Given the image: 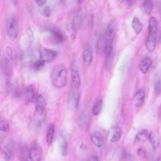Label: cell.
Segmentation results:
<instances>
[{
	"instance_id": "obj_23",
	"label": "cell",
	"mask_w": 161,
	"mask_h": 161,
	"mask_svg": "<svg viewBox=\"0 0 161 161\" xmlns=\"http://www.w3.org/2000/svg\"><path fill=\"white\" fill-rule=\"evenodd\" d=\"M148 138L153 149L154 150H156L159 144V142L157 137L154 133L151 132Z\"/></svg>"
},
{
	"instance_id": "obj_7",
	"label": "cell",
	"mask_w": 161,
	"mask_h": 161,
	"mask_svg": "<svg viewBox=\"0 0 161 161\" xmlns=\"http://www.w3.org/2000/svg\"><path fill=\"white\" fill-rule=\"evenodd\" d=\"M42 155V150L38 145H34L30 150V159L33 161L41 160Z\"/></svg>"
},
{
	"instance_id": "obj_10",
	"label": "cell",
	"mask_w": 161,
	"mask_h": 161,
	"mask_svg": "<svg viewBox=\"0 0 161 161\" xmlns=\"http://www.w3.org/2000/svg\"><path fill=\"white\" fill-rule=\"evenodd\" d=\"M46 101L44 96L41 94L39 96L36 101V110L37 113L39 115H42L45 109Z\"/></svg>"
},
{
	"instance_id": "obj_18",
	"label": "cell",
	"mask_w": 161,
	"mask_h": 161,
	"mask_svg": "<svg viewBox=\"0 0 161 161\" xmlns=\"http://www.w3.org/2000/svg\"><path fill=\"white\" fill-rule=\"evenodd\" d=\"M92 141L98 147H101L103 143V138L102 134L96 132L93 134L91 137Z\"/></svg>"
},
{
	"instance_id": "obj_22",
	"label": "cell",
	"mask_w": 161,
	"mask_h": 161,
	"mask_svg": "<svg viewBox=\"0 0 161 161\" xmlns=\"http://www.w3.org/2000/svg\"><path fill=\"white\" fill-rule=\"evenodd\" d=\"M2 65L3 70L7 76L10 75L11 72V67L8 59L5 58L2 60Z\"/></svg>"
},
{
	"instance_id": "obj_3",
	"label": "cell",
	"mask_w": 161,
	"mask_h": 161,
	"mask_svg": "<svg viewBox=\"0 0 161 161\" xmlns=\"http://www.w3.org/2000/svg\"><path fill=\"white\" fill-rule=\"evenodd\" d=\"M7 35L12 41L16 40L19 32V26L17 18L14 16H11L8 20L7 27Z\"/></svg>"
},
{
	"instance_id": "obj_14",
	"label": "cell",
	"mask_w": 161,
	"mask_h": 161,
	"mask_svg": "<svg viewBox=\"0 0 161 161\" xmlns=\"http://www.w3.org/2000/svg\"><path fill=\"white\" fill-rule=\"evenodd\" d=\"M148 132L146 129H144L139 132L136 136L133 144L136 145L145 142L148 137Z\"/></svg>"
},
{
	"instance_id": "obj_9",
	"label": "cell",
	"mask_w": 161,
	"mask_h": 161,
	"mask_svg": "<svg viewBox=\"0 0 161 161\" xmlns=\"http://www.w3.org/2000/svg\"><path fill=\"white\" fill-rule=\"evenodd\" d=\"M93 53L90 46L87 47L83 52L82 58L84 65L87 67L92 63L93 60Z\"/></svg>"
},
{
	"instance_id": "obj_12",
	"label": "cell",
	"mask_w": 161,
	"mask_h": 161,
	"mask_svg": "<svg viewBox=\"0 0 161 161\" xmlns=\"http://www.w3.org/2000/svg\"><path fill=\"white\" fill-rule=\"evenodd\" d=\"M152 63V60L149 57L145 58L140 62L139 68L141 71L144 74L147 73Z\"/></svg>"
},
{
	"instance_id": "obj_41",
	"label": "cell",
	"mask_w": 161,
	"mask_h": 161,
	"mask_svg": "<svg viewBox=\"0 0 161 161\" xmlns=\"http://www.w3.org/2000/svg\"><path fill=\"white\" fill-rule=\"evenodd\" d=\"M43 122L42 121L40 120L38 122V127L39 128H40L42 126Z\"/></svg>"
},
{
	"instance_id": "obj_29",
	"label": "cell",
	"mask_w": 161,
	"mask_h": 161,
	"mask_svg": "<svg viewBox=\"0 0 161 161\" xmlns=\"http://www.w3.org/2000/svg\"><path fill=\"white\" fill-rule=\"evenodd\" d=\"M0 129L4 132H8L10 131V126L8 122L3 118H1L0 121Z\"/></svg>"
},
{
	"instance_id": "obj_37",
	"label": "cell",
	"mask_w": 161,
	"mask_h": 161,
	"mask_svg": "<svg viewBox=\"0 0 161 161\" xmlns=\"http://www.w3.org/2000/svg\"><path fill=\"white\" fill-rule=\"evenodd\" d=\"M123 158L127 160H131L134 159V157L130 154L126 153L123 155Z\"/></svg>"
},
{
	"instance_id": "obj_31",
	"label": "cell",
	"mask_w": 161,
	"mask_h": 161,
	"mask_svg": "<svg viewBox=\"0 0 161 161\" xmlns=\"http://www.w3.org/2000/svg\"><path fill=\"white\" fill-rule=\"evenodd\" d=\"M121 132L119 128H117L116 129L111 140L112 142H116L119 140L121 136Z\"/></svg>"
},
{
	"instance_id": "obj_25",
	"label": "cell",
	"mask_w": 161,
	"mask_h": 161,
	"mask_svg": "<svg viewBox=\"0 0 161 161\" xmlns=\"http://www.w3.org/2000/svg\"><path fill=\"white\" fill-rule=\"evenodd\" d=\"M60 148L62 154L65 156L67 154V142L62 135L60 136Z\"/></svg>"
},
{
	"instance_id": "obj_36",
	"label": "cell",
	"mask_w": 161,
	"mask_h": 161,
	"mask_svg": "<svg viewBox=\"0 0 161 161\" xmlns=\"http://www.w3.org/2000/svg\"><path fill=\"white\" fill-rule=\"evenodd\" d=\"M155 90L156 93L158 94H161V80H158L156 82Z\"/></svg>"
},
{
	"instance_id": "obj_4",
	"label": "cell",
	"mask_w": 161,
	"mask_h": 161,
	"mask_svg": "<svg viewBox=\"0 0 161 161\" xmlns=\"http://www.w3.org/2000/svg\"><path fill=\"white\" fill-rule=\"evenodd\" d=\"M39 52L41 59L46 62L52 60L58 55V53L56 51L46 48H43L40 49Z\"/></svg>"
},
{
	"instance_id": "obj_39",
	"label": "cell",
	"mask_w": 161,
	"mask_h": 161,
	"mask_svg": "<svg viewBox=\"0 0 161 161\" xmlns=\"http://www.w3.org/2000/svg\"><path fill=\"white\" fill-rule=\"evenodd\" d=\"M135 0H126V2L129 6H131L133 4Z\"/></svg>"
},
{
	"instance_id": "obj_21",
	"label": "cell",
	"mask_w": 161,
	"mask_h": 161,
	"mask_svg": "<svg viewBox=\"0 0 161 161\" xmlns=\"http://www.w3.org/2000/svg\"><path fill=\"white\" fill-rule=\"evenodd\" d=\"M55 133V126L53 124L49 126L46 136V140L48 145L50 146L52 144Z\"/></svg>"
},
{
	"instance_id": "obj_33",
	"label": "cell",
	"mask_w": 161,
	"mask_h": 161,
	"mask_svg": "<svg viewBox=\"0 0 161 161\" xmlns=\"http://www.w3.org/2000/svg\"><path fill=\"white\" fill-rule=\"evenodd\" d=\"M51 10L50 7L48 6H45L44 7L42 11L43 16L46 18H48L51 15Z\"/></svg>"
},
{
	"instance_id": "obj_34",
	"label": "cell",
	"mask_w": 161,
	"mask_h": 161,
	"mask_svg": "<svg viewBox=\"0 0 161 161\" xmlns=\"http://www.w3.org/2000/svg\"><path fill=\"white\" fill-rule=\"evenodd\" d=\"M6 53L8 58L11 60L12 57V48L10 46H7L6 48Z\"/></svg>"
},
{
	"instance_id": "obj_26",
	"label": "cell",
	"mask_w": 161,
	"mask_h": 161,
	"mask_svg": "<svg viewBox=\"0 0 161 161\" xmlns=\"http://www.w3.org/2000/svg\"><path fill=\"white\" fill-rule=\"evenodd\" d=\"M67 30L71 39H75L76 35V29L74 25L71 23H69L67 25Z\"/></svg>"
},
{
	"instance_id": "obj_1",
	"label": "cell",
	"mask_w": 161,
	"mask_h": 161,
	"mask_svg": "<svg viewBox=\"0 0 161 161\" xmlns=\"http://www.w3.org/2000/svg\"><path fill=\"white\" fill-rule=\"evenodd\" d=\"M67 71L66 67L63 64L56 65L53 67L50 74L51 83L57 88L65 87L67 82Z\"/></svg>"
},
{
	"instance_id": "obj_5",
	"label": "cell",
	"mask_w": 161,
	"mask_h": 161,
	"mask_svg": "<svg viewBox=\"0 0 161 161\" xmlns=\"http://www.w3.org/2000/svg\"><path fill=\"white\" fill-rule=\"evenodd\" d=\"M77 64L74 62L72 64L71 69V77L74 88L77 89L79 87L80 82L79 73V69Z\"/></svg>"
},
{
	"instance_id": "obj_40",
	"label": "cell",
	"mask_w": 161,
	"mask_h": 161,
	"mask_svg": "<svg viewBox=\"0 0 161 161\" xmlns=\"http://www.w3.org/2000/svg\"><path fill=\"white\" fill-rule=\"evenodd\" d=\"M90 160L92 161H98V158L97 156L95 155H92L90 157Z\"/></svg>"
},
{
	"instance_id": "obj_24",
	"label": "cell",
	"mask_w": 161,
	"mask_h": 161,
	"mask_svg": "<svg viewBox=\"0 0 161 161\" xmlns=\"http://www.w3.org/2000/svg\"><path fill=\"white\" fill-rule=\"evenodd\" d=\"M153 7L152 0H145L143 4L144 12L147 15H150Z\"/></svg>"
},
{
	"instance_id": "obj_32",
	"label": "cell",
	"mask_w": 161,
	"mask_h": 161,
	"mask_svg": "<svg viewBox=\"0 0 161 161\" xmlns=\"http://www.w3.org/2000/svg\"><path fill=\"white\" fill-rule=\"evenodd\" d=\"M26 34L30 42H33L34 40L33 31L30 26H29L26 30Z\"/></svg>"
},
{
	"instance_id": "obj_15",
	"label": "cell",
	"mask_w": 161,
	"mask_h": 161,
	"mask_svg": "<svg viewBox=\"0 0 161 161\" xmlns=\"http://www.w3.org/2000/svg\"><path fill=\"white\" fill-rule=\"evenodd\" d=\"M145 97V93L144 89H140L136 93L135 96V105L139 107L143 104Z\"/></svg>"
},
{
	"instance_id": "obj_38",
	"label": "cell",
	"mask_w": 161,
	"mask_h": 161,
	"mask_svg": "<svg viewBox=\"0 0 161 161\" xmlns=\"http://www.w3.org/2000/svg\"><path fill=\"white\" fill-rule=\"evenodd\" d=\"M36 1L39 6L42 7L45 4L46 0H36Z\"/></svg>"
},
{
	"instance_id": "obj_44",
	"label": "cell",
	"mask_w": 161,
	"mask_h": 161,
	"mask_svg": "<svg viewBox=\"0 0 161 161\" xmlns=\"http://www.w3.org/2000/svg\"><path fill=\"white\" fill-rule=\"evenodd\" d=\"M117 1H121V2H122V1H123V0H117Z\"/></svg>"
},
{
	"instance_id": "obj_17",
	"label": "cell",
	"mask_w": 161,
	"mask_h": 161,
	"mask_svg": "<svg viewBox=\"0 0 161 161\" xmlns=\"http://www.w3.org/2000/svg\"><path fill=\"white\" fill-rule=\"evenodd\" d=\"M158 22L154 17H151L149 21L148 26L149 34H157Z\"/></svg>"
},
{
	"instance_id": "obj_2",
	"label": "cell",
	"mask_w": 161,
	"mask_h": 161,
	"mask_svg": "<svg viewBox=\"0 0 161 161\" xmlns=\"http://www.w3.org/2000/svg\"><path fill=\"white\" fill-rule=\"evenodd\" d=\"M44 31L48 34V37L53 44H62L64 40V35L61 31L53 25H47L44 28Z\"/></svg>"
},
{
	"instance_id": "obj_35",
	"label": "cell",
	"mask_w": 161,
	"mask_h": 161,
	"mask_svg": "<svg viewBox=\"0 0 161 161\" xmlns=\"http://www.w3.org/2000/svg\"><path fill=\"white\" fill-rule=\"evenodd\" d=\"M137 154L141 160H144L145 159L146 154L144 151L141 148L138 149L137 151Z\"/></svg>"
},
{
	"instance_id": "obj_28",
	"label": "cell",
	"mask_w": 161,
	"mask_h": 161,
	"mask_svg": "<svg viewBox=\"0 0 161 161\" xmlns=\"http://www.w3.org/2000/svg\"><path fill=\"white\" fill-rule=\"evenodd\" d=\"M102 101L98 100L94 105L93 108V112L95 115H98L101 111L102 106Z\"/></svg>"
},
{
	"instance_id": "obj_43",
	"label": "cell",
	"mask_w": 161,
	"mask_h": 161,
	"mask_svg": "<svg viewBox=\"0 0 161 161\" xmlns=\"http://www.w3.org/2000/svg\"><path fill=\"white\" fill-rule=\"evenodd\" d=\"M159 41L160 44H161V34H160V38H159Z\"/></svg>"
},
{
	"instance_id": "obj_27",
	"label": "cell",
	"mask_w": 161,
	"mask_h": 161,
	"mask_svg": "<svg viewBox=\"0 0 161 161\" xmlns=\"http://www.w3.org/2000/svg\"><path fill=\"white\" fill-rule=\"evenodd\" d=\"M114 53L108 57L105 58V66L107 71H110L112 67L114 61Z\"/></svg>"
},
{
	"instance_id": "obj_8",
	"label": "cell",
	"mask_w": 161,
	"mask_h": 161,
	"mask_svg": "<svg viewBox=\"0 0 161 161\" xmlns=\"http://www.w3.org/2000/svg\"><path fill=\"white\" fill-rule=\"evenodd\" d=\"M14 144L13 141H10L5 147L4 154L5 158L6 160H12L14 158L15 153Z\"/></svg>"
},
{
	"instance_id": "obj_13",
	"label": "cell",
	"mask_w": 161,
	"mask_h": 161,
	"mask_svg": "<svg viewBox=\"0 0 161 161\" xmlns=\"http://www.w3.org/2000/svg\"><path fill=\"white\" fill-rule=\"evenodd\" d=\"M156 35L149 34L146 42V46L148 51L152 52L155 49L156 44Z\"/></svg>"
},
{
	"instance_id": "obj_42",
	"label": "cell",
	"mask_w": 161,
	"mask_h": 161,
	"mask_svg": "<svg viewBox=\"0 0 161 161\" xmlns=\"http://www.w3.org/2000/svg\"><path fill=\"white\" fill-rule=\"evenodd\" d=\"M12 3L15 6L16 5L18 2V0H12Z\"/></svg>"
},
{
	"instance_id": "obj_30",
	"label": "cell",
	"mask_w": 161,
	"mask_h": 161,
	"mask_svg": "<svg viewBox=\"0 0 161 161\" xmlns=\"http://www.w3.org/2000/svg\"><path fill=\"white\" fill-rule=\"evenodd\" d=\"M45 61L41 59L36 60L33 65L34 69L36 71L40 70L45 66Z\"/></svg>"
},
{
	"instance_id": "obj_6",
	"label": "cell",
	"mask_w": 161,
	"mask_h": 161,
	"mask_svg": "<svg viewBox=\"0 0 161 161\" xmlns=\"http://www.w3.org/2000/svg\"><path fill=\"white\" fill-rule=\"evenodd\" d=\"M25 92L27 98L30 102L34 103L36 102L39 96L34 85H30L27 87Z\"/></svg>"
},
{
	"instance_id": "obj_20",
	"label": "cell",
	"mask_w": 161,
	"mask_h": 161,
	"mask_svg": "<svg viewBox=\"0 0 161 161\" xmlns=\"http://www.w3.org/2000/svg\"><path fill=\"white\" fill-rule=\"evenodd\" d=\"M132 26V28L137 35L139 34L142 30L143 25L140 22L139 19L137 17H135L133 19Z\"/></svg>"
},
{
	"instance_id": "obj_16",
	"label": "cell",
	"mask_w": 161,
	"mask_h": 161,
	"mask_svg": "<svg viewBox=\"0 0 161 161\" xmlns=\"http://www.w3.org/2000/svg\"><path fill=\"white\" fill-rule=\"evenodd\" d=\"M30 156V150L28 146L26 145H23L21 147L19 159L21 161H26L29 160Z\"/></svg>"
},
{
	"instance_id": "obj_19",
	"label": "cell",
	"mask_w": 161,
	"mask_h": 161,
	"mask_svg": "<svg viewBox=\"0 0 161 161\" xmlns=\"http://www.w3.org/2000/svg\"><path fill=\"white\" fill-rule=\"evenodd\" d=\"M115 34V26L113 23L111 24L107 27L105 35V39L114 40Z\"/></svg>"
},
{
	"instance_id": "obj_11",
	"label": "cell",
	"mask_w": 161,
	"mask_h": 161,
	"mask_svg": "<svg viewBox=\"0 0 161 161\" xmlns=\"http://www.w3.org/2000/svg\"><path fill=\"white\" fill-rule=\"evenodd\" d=\"M113 41L111 40H105L104 52L105 58L109 57L114 53L113 49Z\"/></svg>"
}]
</instances>
